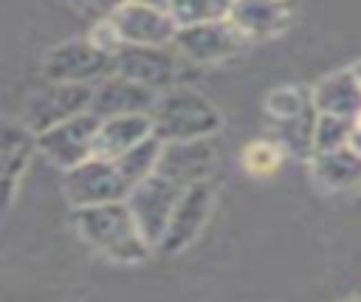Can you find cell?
Masks as SVG:
<instances>
[{
    "mask_svg": "<svg viewBox=\"0 0 361 302\" xmlns=\"http://www.w3.org/2000/svg\"><path fill=\"white\" fill-rule=\"evenodd\" d=\"M48 82H102L113 73V54L99 48L93 40H71L51 48L42 59Z\"/></svg>",
    "mask_w": 361,
    "mask_h": 302,
    "instance_id": "8992f818",
    "label": "cell"
},
{
    "mask_svg": "<svg viewBox=\"0 0 361 302\" xmlns=\"http://www.w3.org/2000/svg\"><path fill=\"white\" fill-rule=\"evenodd\" d=\"M149 133H152V116L149 113L107 116V119H102L99 133H96V155L116 161L121 152H127L133 144H138Z\"/></svg>",
    "mask_w": 361,
    "mask_h": 302,
    "instance_id": "e0dca14e",
    "label": "cell"
},
{
    "mask_svg": "<svg viewBox=\"0 0 361 302\" xmlns=\"http://www.w3.org/2000/svg\"><path fill=\"white\" fill-rule=\"evenodd\" d=\"M127 0H76V6H82V11L93 14L96 20H104V17H113Z\"/></svg>",
    "mask_w": 361,
    "mask_h": 302,
    "instance_id": "d4e9b609",
    "label": "cell"
},
{
    "mask_svg": "<svg viewBox=\"0 0 361 302\" xmlns=\"http://www.w3.org/2000/svg\"><path fill=\"white\" fill-rule=\"evenodd\" d=\"M212 203H214V189L209 181H197V183H189L183 186L180 192V200L172 212V220L166 226V234L158 246L161 254H175V251H183L203 229V223L209 220V212H212Z\"/></svg>",
    "mask_w": 361,
    "mask_h": 302,
    "instance_id": "30bf717a",
    "label": "cell"
},
{
    "mask_svg": "<svg viewBox=\"0 0 361 302\" xmlns=\"http://www.w3.org/2000/svg\"><path fill=\"white\" fill-rule=\"evenodd\" d=\"M99 124H102V116H96L93 110H85L59 124H51L42 133H37V152L48 164H54L65 172V169L96 155Z\"/></svg>",
    "mask_w": 361,
    "mask_h": 302,
    "instance_id": "3957f363",
    "label": "cell"
},
{
    "mask_svg": "<svg viewBox=\"0 0 361 302\" xmlns=\"http://www.w3.org/2000/svg\"><path fill=\"white\" fill-rule=\"evenodd\" d=\"M62 192L73 209L79 206H96V203H110V200H124L130 192L127 178L116 167V161L93 155L62 175Z\"/></svg>",
    "mask_w": 361,
    "mask_h": 302,
    "instance_id": "5b68a950",
    "label": "cell"
},
{
    "mask_svg": "<svg viewBox=\"0 0 361 302\" xmlns=\"http://www.w3.org/2000/svg\"><path fill=\"white\" fill-rule=\"evenodd\" d=\"M180 54L175 45H133L124 42L113 54V73L135 79L152 90H166L172 87L180 65Z\"/></svg>",
    "mask_w": 361,
    "mask_h": 302,
    "instance_id": "ba28073f",
    "label": "cell"
},
{
    "mask_svg": "<svg viewBox=\"0 0 361 302\" xmlns=\"http://www.w3.org/2000/svg\"><path fill=\"white\" fill-rule=\"evenodd\" d=\"M355 152H361V121H355V127H353V133H350V141H347Z\"/></svg>",
    "mask_w": 361,
    "mask_h": 302,
    "instance_id": "484cf974",
    "label": "cell"
},
{
    "mask_svg": "<svg viewBox=\"0 0 361 302\" xmlns=\"http://www.w3.org/2000/svg\"><path fill=\"white\" fill-rule=\"evenodd\" d=\"M245 37L231 25L228 17L223 20H206V23H192V25H178L172 45L183 59L192 62H220L231 54L240 51Z\"/></svg>",
    "mask_w": 361,
    "mask_h": 302,
    "instance_id": "9c48e42d",
    "label": "cell"
},
{
    "mask_svg": "<svg viewBox=\"0 0 361 302\" xmlns=\"http://www.w3.org/2000/svg\"><path fill=\"white\" fill-rule=\"evenodd\" d=\"M282 152H285V150H282L274 138H268V141H254V144H248L245 152H243V167H245V172H251V175H271V172L279 169Z\"/></svg>",
    "mask_w": 361,
    "mask_h": 302,
    "instance_id": "cb8c5ba5",
    "label": "cell"
},
{
    "mask_svg": "<svg viewBox=\"0 0 361 302\" xmlns=\"http://www.w3.org/2000/svg\"><path fill=\"white\" fill-rule=\"evenodd\" d=\"M110 20L118 37L133 45H172L178 31V20L172 17L169 8L133 3V0H127Z\"/></svg>",
    "mask_w": 361,
    "mask_h": 302,
    "instance_id": "8fae6325",
    "label": "cell"
},
{
    "mask_svg": "<svg viewBox=\"0 0 361 302\" xmlns=\"http://www.w3.org/2000/svg\"><path fill=\"white\" fill-rule=\"evenodd\" d=\"M161 150H164V138H158L155 133H149L147 138H141L138 144H133L127 152H121L116 158V167L121 169V175L127 178V183H138L149 175L158 172V161H161Z\"/></svg>",
    "mask_w": 361,
    "mask_h": 302,
    "instance_id": "ffe728a7",
    "label": "cell"
},
{
    "mask_svg": "<svg viewBox=\"0 0 361 302\" xmlns=\"http://www.w3.org/2000/svg\"><path fill=\"white\" fill-rule=\"evenodd\" d=\"M96 85L87 82H48L42 90L31 93L23 110V124H28L34 133H42L51 124H59L71 116H79L90 110Z\"/></svg>",
    "mask_w": 361,
    "mask_h": 302,
    "instance_id": "52a82bcc",
    "label": "cell"
},
{
    "mask_svg": "<svg viewBox=\"0 0 361 302\" xmlns=\"http://www.w3.org/2000/svg\"><path fill=\"white\" fill-rule=\"evenodd\" d=\"M73 226L90 248H96L113 262H141L152 251L127 200L79 206L73 209Z\"/></svg>",
    "mask_w": 361,
    "mask_h": 302,
    "instance_id": "6da1fadb",
    "label": "cell"
},
{
    "mask_svg": "<svg viewBox=\"0 0 361 302\" xmlns=\"http://www.w3.org/2000/svg\"><path fill=\"white\" fill-rule=\"evenodd\" d=\"M316 119L319 110L310 107L299 116L271 119V138L296 158H313L316 152Z\"/></svg>",
    "mask_w": 361,
    "mask_h": 302,
    "instance_id": "d6986e66",
    "label": "cell"
},
{
    "mask_svg": "<svg viewBox=\"0 0 361 302\" xmlns=\"http://www.w3.org/2000/svg\"><path fill=\"white\" fill-rule=\"evenodd\" d=\"M180 192H183V186L175 183L172 178L161 175V172H155V175L130 186L124 200H127L141 234L147 237V243L152 248L161 246V240L166 234V226L172 220V212L180 200Z\"/></svg>",
    "mask_w": 361,
    "mask_h": 302,
    "instance_id": "277c9868",
    "label": "cell"
},
{
    "mask_svg": "<svg viewBox=\"0 0 361 302\" xmlns=\"http://www.w3.org/2000/svg\"><path fill=\"white\" fill-rule=\"evenodd\" d=\"M316 107L313 104V90H302V87H276L268 93L265 110L271 119H288V116H299L305 110Z\"/></svg>",
    "mask_w": 361,
    "mask_h": 302,
    "instance_id": "7402d4cb",
    "label": "cell"
},
{
    "mask_svg": "<svg viewBox=\"0 0 361 302\" xmlns=\"http://www.w3.org/2000/svg\"><path fill=\"white\" fill-rule=\"evenodd\" d=\"M133 3H147V6H161V8H169V0H133Z\"/></svg>",
    "mask_w": 361,
    "mask_h": 302,
    "instance_id": "4316f807",
    "label": "cell"
},
{
    "mask_svg": "<svg viewBox=\"0 0 361 302\" xmlns=\"http://www.w3.org/2000/svg\"><path fill=\"white\" fill-rule=\"evenodd\" d=\"M355 73H358V82H361V62L355 65Z\"/></svg>",
    "mask_w": 361,
    "mask_h": 302,
    "instance_id": "83f0119b",
    "label": "cell"
},
{
    "mask_svg": "<svg viewBox=\"0 0 361 302\" xmlns=\"http://www.w3.org/2000/svg\"><path fill=\"white\" fill-rule=\"evenodd\" d=\"M217 161V147L212 144V135L206 138H186V141H164L158 172L172 178L180 186L209 181L214 172Z\"/></svg>",
    "mask_w": 361,
    "mask_h": 302,
    "instance_id": "7c38bea8",
    "label": "cell"
},
{
    "mask_svg": "<svg viewBox=\"0 0 361 302\" xmlns=\"http://www.w3.org/2000/svg\"><path fill=\"white\" fill-rule=\"evenodd\" d=\"M155 99H158V90H152V87H147L135 79L110 73L102 82H96L90 110L102 119L124 116V113H149Z\"/></svg>",
    "mask_w": 361,
    "mask_h": 302,
    "instance_id": "4fadbf2b",
    "label": "cell"
},
{
    "mask_svg": "<svg viewBox=\"0 0 361 302\" xmlns=\"http://www.w3.org/2000/svg\"><path fill=\"white\" fill-rule=\"evenodd\" d=\"M228 8H231V0H169V11L178 20V25L223 20L228 17Z\"/></svg>",
    "mask_w": 361,
    "mask_h": 302,
    "instance_id": "44dd1931",
    "label": "cell"
},
{
    "mask_svg": "<svg viewBox=\"0 0 361 302\" xmlns=\"http://www.w3.org/2000/svg\"><path fill=\"white\" fill-rule=\"evenodd\" d=\"M310 172H313L316 183H322L330 192L358 189L361 186V152H355L350 144L313 152Z\"/></svg>",
    "mask_w": 361,
    "mask_h": 302,
    "instance_id": "2e32d148",
    "label": "cell"
},
{
    "mask_svg": "<svg viewBox=\"0 0 361 302\" xmlns=\"http://www.w3.org/2000/svg\"><path fill=\"white\" fill-rule=\"evenodd\" d=\"M152 133L164 141L206 138L220 130L217 107L192 87H166L158 93L152 110Z\"/></svg>",
    "mask_w": 361,
    "mask_h": 302,
    "instance_id": "7a4b0ae2",
    "label": "cell"
},
{
    "mask_svg": "<svg viewBox=\"0 0 361 302\" xmlns=\"http://www.w3.org/2000/svg\"><path fill=\"white\" fill-rule=\"evenodd\" d=\"M37 152V133L23 121H6L3 141H0V158H3V206L8 209L14 200L17 178L28 167L31 155Z\"/></svg>",
    "mask_w": 361,
    "mask_h": 302,
    "instance_id": "9a60e30c",
    "label": "cell"
},
{
    "mask_svg": "<svg viewBox=\"0 0 361 302\" xmlns=\"http://www.w3.org/2000/svg\"><path fill=\"white\" fill-rule=\"evenodd\" d=\"M358 119L350 116H336V113H319L316 119V152L322 150H336L350 141V133Z\"/></svg>",
    "mask_w": 361,
    "mask_h": 302,
    "instance_id": "603a6c76",
    "label": "cell"
},
{
    "mask_svg": "<svg viewBox=\"0 0 361 302\" xmlns=\"http://www.w3.org/2000/svg\"><path fill=\"white\" fill-rule=\"evenodd\" d=\"M313 104L319 113H336V116H361V82L355 68L350 71H336L324 76L313 87Z\"/></svg>",
    "mask_w": 361,
    "mask_h": 302,
    "instance_id": "ac0fdd59",
    "label": "cell"
},
{
    "mask_svg": "<svg viewBox=\"0 0 361 302\" xmlns=\"http://www.w3.org/2000/svg\"><path fill=\"white\" fill-rule=\"evenodd\" d=\"M358 121H361V116H358Z\"/></svg>",
    "mask_w": 361,
    "mask_h": 302,
    "instance_id": "f1b7e54d",
    "label": "cell"
},
{
    "mask_svg": "<svg viewBox=\"0 0 361 302\" xmlns=\"http://www.w3.org/2000/svg\"><path fill=\"white\" fill-rule=\"evenodd\" d=\"M288 0H231L228 20L245 40H262L279 34L288 25Z\"/></svg>",
    "mask_w": 361,
    "mask_h": 302,
    "instance_id": "5bb4252c",
    "label": "cell"
}]
</instances>
